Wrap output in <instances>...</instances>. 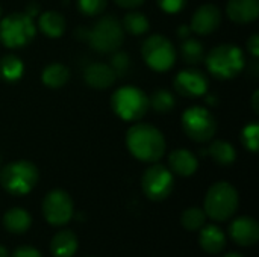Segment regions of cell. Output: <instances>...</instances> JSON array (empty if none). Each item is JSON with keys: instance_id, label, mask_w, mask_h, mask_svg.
<instances>
[{"instance_id": "6da1fadb", "label": "cell", "mask_w": 259, "mask_h": 257, "mask_svg": "<svg viewBox=\"0 0 259 257\" xmlns=\"http://www.w3.org/2000/svg\"><path fill=\"white\" fill-rule=\"evenodd\" d=\"M126 145L132 156L143 162H158L165 153L164 135L146 123H137L127 130Z\"/></svg>"}, {"instance_id": "7a4b0ae2", "label": "cell", "mask_w": 259, "mask_h": 257, "mask_svg": "<svg viewBox=\"0 0 259 257\" xmlns=\"http://www.w3.org/2000/svg\"><path fill=\"white\" fill-rule=\"evenodd\" d=\"M238 203L237 189L228 182H217L206 192L203 211L214 221H226L235 215Z\"/></svg>"}, {"instance_id": "3957f363", "label": "cell", "mask_w": 259, "mask_h": 257, "mask_svg": "<svg viewBox=\"0 0 259 257\" xmlns=\"http://www.w3.org/2000/svg\"><path fill=\"white\" fill-rule=\"evenodd\" d=\"M206 67L217 79H232L246 67V58L240 47L222 44L214 47L206 56Z\"/></svg>"}, {"instance_id": "277c9868", "label": "cell", "mask_w": 259, "mask_h": 257, "mask_svg": "<svg viewBox=\"0 0 259 257\" xmlns=\"http://www.w3.org/2000/svg\"><path fill=\"white\" fill-rule=\"evenodd\" d=\"M87 41L99 53H112L118 50L124 41L121 21L114 15H103L91 29H88Z\"/></svg>"}, {"instance_id": "5b68a950", "label": "cell", "mask_w": 259, "mask_h": 257, "mask_svg": "<svg viewBox=\"0 0 259 257\" xmlns=\"http://www.w3.org/2000/svg\"><path fill=\"white\" fill-rule=\"evenodd\" d=\"M38 168L29 161H17L8 164L0 171L2 188L12 195H26L38 183Z\"/></svg>"}, {"instance_id": "8992f818", "label": "cell", "mask_w": 259, "mask_h": 257, "mask_svg": "<svg viewBox=\"0 0 259 257\" xmlns=\"http://www.w3.org/2000/svg\"><path fill=\"white\" fill-rule=\"evenodd\" d=\"M36 33L33 18L26 12H14L0 21V42L9 48L29 44Z\"/></svg>"}, {"instance_id": "52a82bcc", "label": "cell", "mask_w": 259, "mask_h": 257, "mask_svg": "<svg viewBox=\"0 0 259 257\" xmlns=\"http://www.w3.org/2000/svg\"><path fill=\"white\" fill-rule=\"evenodd\" d=\"M111 105L114 112L126 121H138L150 108L149 97L135 86L118 88L112 95Z\"/></svg>"}, {"instance_id": "ba28073f", "label": "cell", "mask_w": 259, "mask_h": 257, "mask_svg": "<svg viewBox=\"0 0 259 257\" xmlns=\"http://www.w3.org/2000/svg\"><path fill=\"white\" fill-rule=\"evenodd\" d=\"M184 132L196 142H208L217 130L214 115L202 106H193L182 115Z\"/></svg>"}, {"instance_id": "9c48e42d", "label": "cell", "mask_w": 259, "mask_h": 257, "mask_svg": "<svg viewBox=\"0 0 259 257\" xmlns=\"http://www.w3.org/2000/svg\"><path fill=\"white\" fill-rule=\"evenodd\" d=\"M146 64L155 71H168L176 61V50L171 41L162 35H152L141 47Z\"/></svg>"}, {"instance_id": "30bf717a", "label": "cell", "mask_w": 259, "mask_h": 257, "mask_svg": "<svg viewBox=\"0 0 259 257\" xmlns=\"http://www.w3.org/2000/svg\"><path fill=\"white\" fill-rule=\"evenodd\" d=\"M141 188L149 200L162 201L168 198L175 189L173 173L167 167L155 164L144 171L141 179Z\"/></svg>"}, {"instance_id": "8fae6325", "label": "cell", "mask_w": 259, "mask_h": 257, "mask_svg": "<svg viewBox=\"0 0 259 257\" xmlns=\"http://www.w3.org/2000/svg\"><path fill=\"white\" fill-rule=\"evenodd\" d=\"M74 214L71 197L62 189L50 191L42 201V215L50 226H65Z\"/></svg>"}, {"instance_id": "7c38bea8", "label": "cell", "mask_w": 259, "mask_h": 257, "mask_svg": "<svg viewBox=\"0 0 259 257\" xmlns=\"http://www.w3.org/2000/svg\"><path fill=\"white\" fill-rule=\"evenodd\" d=\"M175 89L184 97H200L208 91V77L203 71L196 68L182 70L175 77Z\"/></svg>"}, {"instance_id": "4fadbf2b", "label": "cell", "mask_w": 259, "mask_h": 257, "mask_svg": "<svg viewBox=\"0 0 259 257\" xmlns=\"http://www.w3.org/2000/svg\"><path fill=\"white\" fill-rule=\"evenodd\" d=\"M231 239L241 247H252L259 241V224L252 217H238L229 226Z\"/></svg>"}, {"instance_id": "5bb4252c", "label": "cell", "mask_w": 259, "mask_h": 257, "mask_svg": "<svg viewBox=\"0 0 259 257\" xmlns=\"http://www.w3.org/2000/svg\"><path fill=\"white\" fill-rule=\"evenodd\" d=\"M222 21V12L215 5H203L200 6L193 18H191V32H196L199 35H209L220 26Z\"/></svg>"}, {"instance_id": "9a60e30c", "label": "cell", "mask_w": 259, "mask_h": 257, "mask_svg": "<svg viewBox=\"0 0 259 257\" xmlns=\"http://www.w3.org/2000/svg\"><path fill=\"white\" fill-rule=\"evenodd\" d=\"M83 77H85V82L94 89H106L111 85H114V82L117 79L111 65L103 64V62L90 64L85 68Z\"/></svg>"}, {"instance_id": "2e32d148", "label": "cell", "mask_w": 259, "mask_h": 257, "mask_svg": "<svg viewBox=\"0 0 259 257\" xmlns=\"http://www.w3.org/2000/svg\"><path fill=\"white\" fill-rule=\"evenodd\" d=\"M226 14L235 23H252L259 15V0H229Z\"/></svg>"}, {"instance_id": "e0dca14e", "label": "cell", "mask_w": 259, "mask_h": 257, "mask_svg": "<svg viewBox=\"0 0 259 257\" xmlns=\"http://www.w3.org/2000/svg\"><path fill=\"white\" fill-rule=\"evenodd\" d=\"M199 245L208 254H219L226 247V235L215 224H205L200 229Z\"/></svg>"}, {"instance_id": "ac0fdd59", "label": "cell", "mask_w": 259, "mask_h": 257, "mask_svg": "<svg viewBox=\"0 0 259 257\" xmlns=\"http://www.w3.org/2000/svg\"><path fill=\"white\" fill-rule=\"evenodd\" d=\"M168 164H170V171L181 177H190L199 168V161L196 155H193L185 148L175 150L168 158Z\"/></svg>"}, {"instance_id": "d6986e66", "label": "cell", "mask_w": 259, "mask_h": 257, "mask_svg": "<svg viewBox=\"0 0 259 257\" xmlns=\"http://www.w3.org/2000/svg\"><path fill=\"white\" fill-rule=\"evenodd\" d=\"M79 241L74 232L61 230L50 241V251L53 257H73L77 251Z\"/></svg>"}, {"instance_id": "ffe728a7", "label": "cell", "mask_w": 259, "mask_h": 257, "mask_svg": "<svg viewBox=\"0 0 259 257\" xmlns=\"http://www.w3.org/2000/svg\"><path fill=\"white\" fill-rule=\"evenodd\" d=\"M3 227L14 235H21L27 232L32 226V217L30 214L23 208H11L3 215Z\"/></svg>"}, {"instance_id": "44dd1931", "label": "cell", "mask_w": 259, "mask_h": 257, "mask_svg": "<svg viewBox=\"0 0 259 257\" xmlns=\"http://www.w3.org/2000/svg\"><path fill=\"white\" fill-rule=\"evenodd\" d=\"M41 32L50 38H59L65 32V18L56 11L42 12L38 18Z\"/></svg>"}, {"instance_id": "7402d4cb", "label": "cell", "mask_w": 259, "mask_h": 257, "mask_svg": "<svg viewBox=\"0 0 259 257\" xmlns=\"http://www.w3.org/2000/svg\"><path fill=\"white\" fill-rule=\"evenodd\" d=\"M70 79V70L59 64V62H53L50 65H47L42 71V82L46 86L58 89L61 86H64Z\"/></svg>"}, {"instance_id": "603a6c76", "label": "cell", "mask_w": 259, "mask_h": 257, "mask_svg": "<svg viewBox=\"0 0 259 257\" xmlns=\"http://www.w3.org/2000/svg\"><path fill=\"white\" fill-rule=\"evenodd\" d=\"M24 71V65L15 55H6L0 59V77L6 82H17Z\"/></svg>"}, {"instance_id": "cb8c5ba5", "label": "cell", "mask_w": 259, "mask_h": 257, "mask_svg": "<svg viewBox=\"0 0 259 257\" xmlns=\"http://www.w3.org/2000/svg\"><path fill=\"white\" fill-rule=\"evenodd\" d=\"M181 56H182L184 62H187L190 65H196L205 59V47L199 39L188 36V38L182 39Z\"/></svg>"}, {"instance_id": "d4e9b609", "label": "cell", "mask_w": 259, "mask_h": 257, "mask_svg": "<svg viewBox=\"0 0 259 257\" xmlns=\"http://www.w3.org/2000/svg\"><path fill=\"white\" fill-rule=\"evenodd\" d=\"M208 153L219 165H231L237 159V151L228 141H214L209 145Z\"/></svg>"}, {"instance_id": "484cf974", "label": "cell", "mask_w": 259, "mask_h": 257, "mask_svg": "<svg viewBox=\"0 0 259 257\" xmlns=\"http://www.w3.org/2000/svg\"><path fill=\"white\" fill-rule=\"evenodd\" d=\"M121 26L131 35H144L149 30L150 23H149L147 17L143 12L132 11V12L124 15V18L121 21Z\"/></svg>"}, {"instance_id": "4316f807", "label": "cell", "mask_w": 259, "mask_h": 257, "mask_svg": "<svg viewBox=\"0 0 259 257\" xmlns=\"http://www.w3.org/2000/svg\"><path fill=\"white\" fill-rule=\"evenodd\" d=\"M206 214L200 208H188L182 212L181 224L188 232H197L206 224Z\"/></svg>"}, {"instance_id": "83f0119b", "label": "cell", "mask_w": 259, "mask_h": 257, "mask_svg": "<svg viewBox=\"0 0 259 257\" xmlns=\"http://www.w3.org/2000/svg\"><path fill=\"white\" fill-rule=\"evenodd\" d=\"M149 105L158 114H167V112H170L175 108L176 100H175V97H173V94L170 91H167V89H158L149 98Z\"/></svg>"}, {"instance_id": "f1b7e54d", "label": "cell", "mask_w": 259, "mask_h": 257, "mask_svg": "<svg viewBox=\"0 0 259 257\" xmlns=\"http://www.w3.org/2000/svg\"><path fill=\"white\" fill-rule=\"evenodd\" d=\"M109 65L114 70L117 77H124V76L129 74V71L132 68V61H131V56L126 52L115 50V52H112Z\"/></svg>"}, {"instance_id": "f546056e", "label": "cell", "mask_w": 259, "mask_h": 257, "mask_svg": "<svg viewBox=\"0 0 259 257\" xmlns=\"http://www.w3.org/2000/svg\"><path fill=\"white\" fill-rule=\"evenodd\" d=\"M241 141L244 144V147L253 153L258 151V142H259V126L256 121L247 124L243 132H241Z\"/></svg>"}, {"instance_id": "4dcf8cb0", "label": "cell", "mask_w": 259, "mask_h": 257, "mask_svg": "<svg viewBox=\"0 0 259 257\" xmlns=\"http://www.w3.org/2000/svg\"><path fill=\"white\" fill-rule=\"evenodd\" d=\"M108 5V0H79V9L85 15H97Z\"/></svg>"}, {"instance_id": "1f68e13d", "label": "cell", "mask_w": 259, "mask_h": 257, "mask_svg": "<svg viewBox=\"0 0 259 257\" xmlns=\"http://www.w3.org/2000/svg\"><path fill=\"white\" fill-rule=\"evenodd\" d=\"M187 0H158L159 8L167 14H176L184 9Z\"/></svg>"}, {"instance_id": "d6a6232c", "label": "cell", "mask_w": 259, "mask_h": 257, "mask_svg": "<svg viewBox=\"0 0 259 257\" xmlns=\"http://www.w3.org/2000/svg\"><path fill=\"white\" fill-rule=\"evenodd\" d=\"M11 257H42V254L35 248V247H30V245H21L18 248H15L12 251Z\"/></svg>"}, {"instance_id": "836d02e7", "label": "cell", "mask_w": 259, "mask_h": 257, "mask_svg": "<svg viewBox=\"0 0 259 257\" xmlns=\"http://www.w3.org/2000/svg\"><path fill=\"white\" fill-rule=\"evenodd\" d=\"M247 50L252 53L253 58H258L259 56V36L256 33L249 38V41H247Z\"/></svg>"}, {"instance_id": "e575fe53", "label": "cell", "mask_w": 259, "mask_h": 257, "mask_svg": "<svg viewBox=\"0 0 259 257\" xmlns=\"http://www.w3.org/2000/svg\"><path fill=\"white\" fill-rule=\"evenodd\" d=\"M118 6H121V8H129V9H132V8H137V6H140V5H143L144 3V0H114Z\"/></svg>"}, {"instance_id": "d590c367", "label": "cell", "mask_w": 259, "mask_h": 257, "mask_svg": "<svg viewBox=\"0 0 259 257\" xmlns=\"http://www.w3.org/2000/svg\"><path fill=\"white\" fill-rule=\"evenodd\" d=\"M26 14L29 15V17H35V15H38L39 14V6H38V3H29L27 6H26Z\"/></svg>"}, {"instance_id": "8d00e7d4", "label": "cell", "mask_w": 259, "mask_h": 257, "mask_svg": "<svg viewBox=\"0 0 259 257\" xmlns=\"http://www.w3.org/2000/svg\"><path fill=\"white\" fill-rule=\"evenodd\" d=\"M190 32H191V27H187L185 24L181 26V27L178 29V35H179V38H182V39L188 38V36H190Z\"/></svg>"}, {"instance_id": "74e56055", "label": "cell", "mask_w": 259, "mask_h": 257, "mask_svg": "<svg viewBox=\"0 0 259 257\" xmlns=\"http://www.w3.org/2000/svg\"><path fill=\"white\" fill-rule=\"evenodd\" d=\"M259 92L258 91H255V94H253V97H252V106H253V111L255 112H259Z\"/></svg>"}, {"instance_id": "f35d334b", "label": "cell", "mask_w": 259, "mask_h": 257, "mask_svg": "<svg viewBox=\"0 0 259 257\" xmlns=\"http://www.w3.org/2000/svg\"><path fill=\"white\" fill-rule=\"evenodd\" d=\"M0 257H9L8 248L5 245H2V244H0Z\"/></svg>"}, {"instance_id": "ab89813d", "label": "cell", "mask_w": 259, "mask_h": 257, "mask_svg": "<svg viewBox=\"0 0 259 257\" xmlns=\"http://www.w3.org/2000/svg\"><path fill=\"white\" fill-rule=\"evenodd\" d=\"M223 257H244V256H241L240 253H228V254H225Z\"/></svg>"}, {"instance_id": "60d3db41", "label": "cell", "mask_w": 259, "mask_h": 257, "mask_svg": "<svg viewBox=\"0 0 259 257\" xmlns=\"http://www.w3.org/2000/svg\"><path fill=\"white\" fill-rule=\"evenodd\" d=\"M0 15H2V6H0Z\"/></svg>"}]
</instances>
